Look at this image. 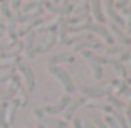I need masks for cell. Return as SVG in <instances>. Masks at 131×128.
<instances>
[{
  "label": "cell",
  "instance_id": "1",
  "mask_svg": "<svg viewBox=\"0 0 131 128\" xmlns=\"http://www.w3.org/2000/svg\"><path fill=\"white\" fill-rule=\"evenodd\" d=\"M47 69H49V73L52 74V76H56V78L61 81V84L64 86V89H66V94H72L74 91H76V84H74L71 74L67 73L64 67H61V66H47Z\"/></svg>",
  "mask_w": 131,
  "mask_h": 128
},
{
  "label": "cell",
  "instance_id": "2",
  "mask_svg": "<svg viewBox=\"0 0 131 128\" xmlns=\"http://www.w3.org/2000/svg\"><path fill=\"white\" fill-rule=\"evenodd\" d=\"M71 101H72V96H71V94H64V96L56 103V105H47V106H44V108H40V110H42V113H44V115H47V116L59 115V113H64L66 111V108L69 106Z\"/></svg>",
  "mask_w": 131,
  "mask_h": 128
},
{
  "label": "cell",
  "instance_id": "3",
  "mask_svg": "<svg viewBox=\"0 0 131 128\" xmlns=\"http://www.w3.org/2000/svg\"><path fill=\"white\" fill-rule=\"evenodd\" d=\"M15 67L20 71V74L24 76L25 89H27V91H34V89H35V74H34V69H32L29 64L22 62V61L17 62V66H15Z\"/></svg>",
  "mask_w": 131,
  "mask_h": 128
},
{
  "label": "cell",
  "instance_id": "4",
  "mask_svg": "<svg viewBox=\"0 0 131 128\" xmlns=\"http://www.w3.org/2000/svg\"><path fill=\"white\" fill-rule=\"evenodd\" d=\"M81 54H82V57L89 62V66H91V69H93L94 79L99 81V79L103 78V66H101V62H99V56L94 54L93 51H82Z\"/></svg>",
  "mask_w": 131,
  "mask_h": 128
},
{
  "label": "cell",
  "instance_id": "5",
  "mask_svg": "<svg viewBox=\"0 0 131 128\" xmlns=\"http://www.w3.org/2000/svg\"><path fill=\"white\" fill-rule=\"evenodd\" d=\"M104 17L106 19L111 20V24H114V25H118V27H121V25H124V20L121 15H118V12H116L114 8V0H104Z\"/></svg>",
  "mask_w": 131,
  "mask_h": 128
},
{
  "label": "cell",
  "instance_id": "6",
  "mask_svg": "<svg viewBox=\"0 0 131 128\" xmlns=\"http://www.w3.org/2000/svg\"><path fill=\"white\" fill-rule=\"evenodd\" d=\"M35 116L40 121V125H44L46 128H67V121L66 120H56V118H50L47 115H44L42 110L39 108L35 110Z\"/></svg>",
  "mask_w": 131,
  "mask_h": 128
},
{
  "label": "cell",
  "instance_id": "7",
  "mask_svg": "<svg viewBox=\"0 0 131 128\" xmlns=\"http://www.w3.org/2000/svg\"><path fill=\"white\" fill-rule=\"evenodd\" d=\"M91 49H99L101 52H103L104 46L99 42V41H96L94 37H91V39H82V41H79V42L72 44L74 52H82V51H91Z\"/></svg>",
  "mask_w": 131,
  "mask_h": 128
},
{
  "label": "cell",
  "instance_id": "8",
  "mask_svg": "<svg viewBox=\"0 0 131 128\" xmlns=\"http://www.w3.org/2000/svg\"><path fill=\"white\" fill-rule=\"evenodd\" d=\"M111 89H113V96H116V98H119V96H124V98H128V100H131V88L126 84V81H121V79H113L111 81Z\"/></svg>",
  "mask_w": 131,
  "mask_h": 128
},
{
  "label": "cell",
  "instance_id": "9",
  "mask_svg": "<svg viewBox=\"0 0 131 128\" xmlns=\"http://www.w3.org/2000/svg\"><path fill=\"white\" fill-rule=\"evenodd\" d=\"M42 7L46 8V10H49L50 14H56V15H59V17H66L67 14H71L72 12V8H74V5H71V4H66V5H54L52 2H49V0H42Z\"/></svg>",
  "mask_w": 131,
  "mask_h": 128
},
{
  "label": "cell",
  "instance_id": "10",
  "mask_svg": "<svg viewBox=\"0 0 131 128\" xmlns=\"http://www.w3.org/2000/svg\"><path fill=\"white\" fill-rule=\"evenodd\" d=\"M113 93L111 86H103V88H82V96L88 100V98H93V100H101V98H106L108 94Z\"/></svg>",
  "mask_w": 131,
  "mask_h": 128
},
{
  "label": "cell",
  "instance_id": "11",
  "mask_svg": "<svg viewBox=\"0 0 131 128\" xmlns=\"http://www.w3.org/2000/svg\"><path fill=\"white\" fill-rule=\"evenodd\" d=\"M101 4H103L101 0H89V10H91V14H93L96 24L104 25L106 17H104V14H103V5H101Z\"/></svg>",
  "mask_w": 131,
  "mask_h": 128
},
{
  "label": "cell",
  "instance_id": "12",
  "mask_svg": "<svg viewBox=\"0 0 131 128\" xmlns=\"http://www.w3.org/2000/svg\"><path fill=\"white\" fill-rule=\"evenodd\" d=\"M108 31H109V34L113 35L114 42H119V44H123V46H129V44H131V37H128V35L124 34L118 25L111 24V25L108 27Z\"/></svg>",
  "mask_w": 131,
  "mask_h": 128
},
{
  "label": "cell",
  "instance_id": "13",
  "mask_svg": "<svg viewBox=\"0 0 131 128\" xmlns=\"http://www.w3.org/2000/svg\"><path fill=\"white\" fill-rule=\"evenodd\" d=\"M86 103H88V100H86L84 96H77V98H74V100L69 103V106L66 108V111H64V118H66V121L71 120V118L74 116V111H76L77 108H81L82 105H86Z\"/></svg>",
  "mask_w": 131,
  "mask_h": 128
},
{
  "label": "cell",
  "instance_id": "14",
  "mask_svg": "<svg viewBox=\"0 0 131 128\" xmlns=\"http://www.w3.org/2000/svg\"><path fill=\"white\" fill-rule=\"evenodd\" d=\"M34 44H35V32H29L25 41H24V51H25V54L27 57H35L34 56Z\"/></svg>",
  "mask_w": 131,
  "mask_h": 128
},
{
  "label": "cell",
  "instance_id": "15",
  "mask_svg": "<svg viewBox=\"0 0 131 128\" xmlns=\"http://www.w3.org/2000/svg\"><path fill=\"white\" fill-rule=\"evenodd\" d=\"M106 103H108L111 108H114L116 111H119V113L126 110V101H123L121 98L113 96V94H108V96H106Z\"/></svg>",
  "mask_w": 131,
  "mask_h": 128
},
{
  "label": "cell",
  "instance_id": "16",
  "mask_svg": "<svg viewBox=\"0 0 131 128\" xmlns=\"http://www.w3.org/2000/svg\"><path fill=\"white\" fill-rule=\"evenodd\" d=\"M10 88H8V91H7V94H5V100L4 101H7V100H10L12 96H15L17 94V91H19L20 88H22V83H20V78L17 76V74H14V78L10 79Z\"/></svg>",
  "mask_w": 131,
  "mask_h": 128
},
{
  "label": "cell",
  "instance_id": "17",
  "mask_svg": "<svg viewBox=\"0 0 131 128\" xmlns=\"http://www.w3.org/2000/svg\"><path fill=\"white\" fill-rule=\"evenodd\" d=\"M59 62H74V56H69V54H56V56H50L49 61H47V66H57Z\"/></svg>",
  "mask_w": 131,
  "mask_h": 128
},
{
  "label": "cell",
  "instance_id": "18",
  "mask_svg": "<svg viewBox=\"0 0 131 128\" xmlns=\"http://www.w3.org/2000/svg\"><path fill=\"white\" fill-rule=\"evenodd\" d=\"M126 49V46H123V44H113V46H109V47H104V56L106 57H113V56H116V54H121L123 51Z\"/></svg>",
  "mask_w": 131,
  "mask_h": 128
},
{
  "label": "cell",
  "instance_id": "19",
  "mask_svg": "<svg viewBox=\"0 0 131 128\" xmlns=\"http://www.w3.org/2000/svg\"><path fill=\"white\" fill-rule=\"evenodd\" d=\"M7 111H8V103L7 101H2L0 103V128H8Z\"/></svg>",
  "mask_w": 131,
  "mask_h": 128
},
{
  "label": "cell",
  "instance_id": "20",
  "mask_svg": "<svg viewBox=\"0 0 131 128\" xmlns=\"http://www.w3.org/2000/svg\"><path fill=\"white\" fill-rule=\"evenodd\" d=\"M0 14L7 20L14 19V14H12V10H10V0H0Z\"/></svg>",
  "mask_w": 131,
  "mask_h": 128
},
{
  "label": "cell",
  "instance_id": "21",
  "mask_svg": "<svg viewBox=\"0 0 131 128\" xmlns=\"http://www.w3.org/2000/svg\"><path fill=\"white\" fill-rule=\"evenodd\" d=\"M5 29H7V32H8L10 41H17V22H15V19L8 20V24L5 25Z\"/></svg>",
  "mask_w": 131,
  "mask_h": 128
},
{
  "label": "cell",
  "instance_id": "22",
  "mask_svg": "<svg viewBox=\"0 0 131 128\" xmlns=\"http://www.w3.org/2000/svg\"><path fill=\"white\" fill-rule=\"evenodd\" d=\"M72 12L74 14H79V15H81V14H89V0H81V2L72 8Z\"/></svg>",
  "mask_w": 131,
  "mask_h": 128
},
{
  "label": "cell",
  "instance_id": "23",
  "mask_svg": "<svg viewBox=\"0 0 131 128\" xmlns=\"http://www.w3.org/2000/svg\"><path fill=\"white\" fill-rule=\"evenodd\" d=\"M111 116L116 120V123L119 125V128H129V126H128V121H126V118H124V115H123V113L114 111V113L111 115Z\"/></svg>",
  "mask_w": 131,
  "mask_h": 128
},
{
  "label": "cell",
  "instance_id": "24",
  "mask_svg": "<svg viewBox=\"0 0 131 128\" xmlns=\"http://www.w3.org/2000/svg\"><path fill=\"white\" fill-rule=\"evenodd\" d=\"M40 5H42V0H40V2H32V0H29V2H25L20 8H22V12H27L29 14L32 8H39Z\"/></svg>",
  "mask_w": 131,
  "mask_h": 128
},
{
  "label": "cell",
  "instance_id": "25",
  "mask_svg": "<svg viewBox=\"0 0 131 128\" xmlns=\"http://www.w3.org/2000/svg\"><path fill=\"white\" fill-rule=\"evenodd\" d=\"M15 74V69H10V71H5V73H0V83H5V81H10Z\"/></svg>",
  "mask_w": 131,
  "mask_h": 128
},
{
  "label": "cell",
  "instance_id": "26",
  "mask_svg": "<svg viewBox=\"0 0 131 128\" xmlns=\"http://www.w3.org/2000/svg\"><path fill=\"white\" fill-rule=\"evenodd\" d=\"M123 12L128 15V24H126V32H124V34H126L128 37H129V35H131V7H129V8L126 7Z\"/></svg>",
  "mask_w": 131,
  "mask_h": 128
},
{
  "label": "cell",
  "instance_id": "27",
  "mask_svg": "<svg viewBox=\"0 0 131 128\" xmlns=\"http://www.w3.org/2000/svg\"><path fill=\"white\" fill-rule=\"evenodd\" d=\"M129 57H131V51L129 49H124L123 52H121L118 57H116V61H119V62H124V61H129Z\"/></svg>",
  "mask_w": 131,
  "mask_h": 128
},
{
  "label": "cell",
  "instance_id": "28",
  "mask_svg": "<svg viewBox=\"0 0 131 128\" xmlns=\"http://www.w3.org/2000/svg\"><path fill=\"white\" fill-rule=\"evenodd\" d=\"M104 123H106V126H108V128H119V125L116 123V120L113 116H109V115L104 118Z\"/></svg>",
  "mask_w": 131,
  "mask_h": 128
},
{
  "label": "cell",
  "instance_id": "29",
  "mask_svg": "<svg viewBox=\"0 0 131 128\" xmlns=\"http://www.w3.org/2000/svg\"><path fill=\"white\" fill-rule=\"evenodd\" d=\"M124 111H126V116L124 118H126V121H128V126L131 128V100L126 103V110H124Z\"/></svg>",
  "mask_w": 131,
  "mask_h": 128
},
{
  "label": "cell",
  "instance_id": "30",
  "mask_svg": "<svg viewBox=\"0 0 131 128\" xmlns=\"http://www.w3.org/2000/svg\"><path fill=\"white\" fill-rule=\"evenodd\" d=\"M126 7H128V0H114V8L124 10Z\"/></svg>",
  "mask_w": 131,
  "mask_h": 128
},
{
  "label": "cell",
  "instance_id": "31",
  "mask_svg": "<svg viewBox=\"0 0 131 128\" xmlns=\"http://www.w3.org/2000/svg\"><path fill=\"white\" fill-rule=\"evenodd\" d=\"M94 123H96V125H94L96 128H108L106 123H104V120H101V118H94Z\"/></svg>",
  "mask_w": 131,
  "mask_h": 128
},
{
  "label": "cell",
  "instance_id": "32",
  "mask_svg": "<svg viewBox=\"0 0 131 128\" xmlns=\"http://www.w3.org/2000/svg\"><path fill=\"white\" fill-rule=\"evenodd\" d=\"M72 123H74V126H72V128H84V126H82V121L79 120V118H74Z\"/></svg>",
  "mask_w": 131,
  "mask_h": 128
},
{
  "label": "cell",
  "instance_id": "33",
  "mask_svg": "<svg viewBox=\"0 0 131 128\" xmlns=\"http://www.w3.org/2000/svg\"><path fill=\"white\" fill-rule=\"evenodd\" d=\"M82 126H84V128H96L94 123H86V125H82Z\"/></svg>",
  "mask_w": 131,
  "mask_h": 128
},
{
  "label": "cell",
  "instance_id": "34",
  "mask_svg": "<svg viewBox=\"0 0 131 128\" xmlns=\"http://www.w3.org/2000/svg\"><path fill=\"white\" fill-rule=\"evenodd\" d=\"M2 31H5V24L0 20V32H2Z\"/></svg>",
  "mask_w": 131,
  "mask_h": 128
},
{
  "label": "cell",
  "instance_id": "35",
  "mask_svg": "<svg viewBox=\"0 0 131 128\" xmlns=\"http://www.w3.org/2000/svg\"><path fill=\"white\" fill-rule=\"evenodd\" d=\"M126 84H128V86L131 88V78H128V79H126Z\"/></svg>",
  "mask_w": 131,
  "mask_h": 128
},
{
  "label": "cell",
  "instance_id": "36",
  "mask_svg": "<svg viewBox=\"0 0 131 128\" xmlns=\"http://www.w3.org/2000/svg\"><path fill=\"white\" fill-rule=\"evenodd\" d=\"M52 4H54V5H57V4H61V0H52Z\"/></svg>",
  "mask_w": 131,
  "mask_h": 128
},
{
  "label": "cell",
  "instance_id": "37",
  "mask_svg": "<svg viewBox=\"0 0 131 128\" xmlns=\"http://www.w3.org/2000/svg\"><path fill=\"white\" fill-rule=\"evenodd\" d=\"M61 2H62L64 5H66V4H69V0H61Z\"/></svg>",
  "mask_w": 131,
  "mask_h": 128
},
{
  "label": "cell",
  "instance_id": "38",
  "mask_svg": "<svg viewBox=\"0 0 131 128\" xmlns=\"http://www.w3.org/2000/svg\"><path fill=\"white\" fill-rule=\"evenodd\" d=\"M37 128H46V126H44V125H40V123H39V126Z\"/></svg>",
  "mask_w": 131,
  "mask_h": 128
},
{
  "label": "cell",
  "instance_id": "39",
  "mask_svg": "<svg viewBox=\"0 0 131 128\" xmlns=\"http://www.w3.org/2000/svg\"><path fill=\"white\" fill-rule=\"evenodd\" d=\"M129 67H131V57H129Z\"/></svg>",
  "mask_w": 131,
  "mask_h": 128
},
{
  "label": "cell",
  "instance_id": "40",
  "mask_svg": "<svg viewBox=\"0 0 131 128\" xmlns=\"http://www.w3.org/2000/svg\"><path fill=\"white\" fill-rule=\"evenodd\" d=\"M0 37H2V32H0Z\"/></svg>",
  "mask_w": 131,
  "mask_h": 128
}]
</instances>
